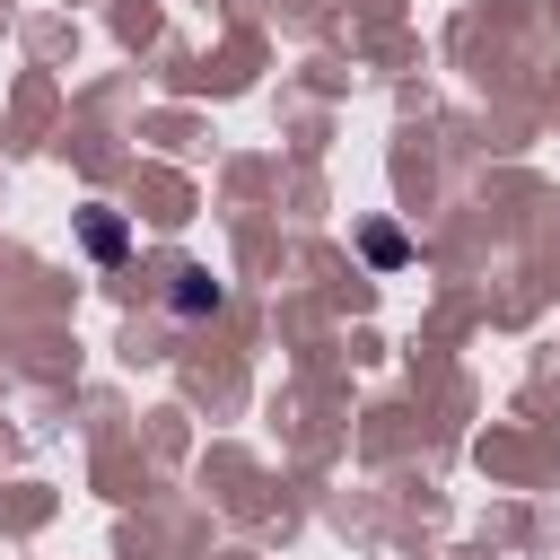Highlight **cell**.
<instances>
[{
  "label": "cell",
  "instance_id": "cell-1",
  "mask_svg": "<svg viewBox=\"0 0 560 560\" xmlns=\"http://www.w3.org/2000/svg\"><path fill=\"white\" fill-rule=\"evenodd\" d=\"M175 315H219V280L192 262V271H175Z\"/></svg>",
  "mask_w": 560,
  "mask_h": 560
},
{
  "label": "cell",
  "instance_id": "cell-2",
  "mask_svg": "<svg viewBox=\"0 0 560 560\" xmlns=\"http://www.w3.org/2000/svg\"><path fill=\"white\" fill-rule=\"evenodd\" d=\"M79 236H88V254H96V262H114V254H122V219H114V210H88V219H79Z\"/></svg>",
  "mask_w": 560,
  "mask_h": 560
},
{
  "label": "cell",
  "instance_id": "cell-3",
  "mask_svg": "<svg viewBox=\"0 0 560 560\" xmlns=\"http://www.w3.org/2000/svg\"><path fill=\"white\" fill-rule=\"evenodd\" d=\"M402 254H411V245H402V236H394V228H368V262H385V271H394V262H402Z\"/></svg>",
  "mask_w": 560,
  "mask_h": 560
}]
</instances>
